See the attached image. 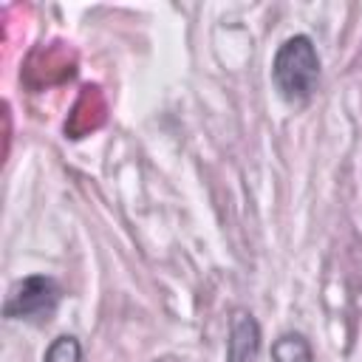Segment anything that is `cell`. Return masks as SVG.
I'll return each instance as SVG.
<instances>
[{
    "label": "cell",
    "mask_w": 362,
    "mask_h": 362,
    "mask_svg": "<svg viewBox=\"0 0 362 362\" xmlns=\"http://www.w3.org/2000/svg\"><path fill=\"white\" fill-rule=\"evenodd\" d=\"M272 362H314V351L303 334H283L272 345Z\"/></svg>",
    "instance_id": "4"
},
{
    "label": "cell",
    "mask_w": 362,
    "mask_h": 362,
    "mask_svg": "<svg viewBox=\"0 0 362 362\" xmlns=\"http://www.w3.org/2000/svg\"><path fill=\"white\" fill-rule=\"evenodd\" d=\"M42 362H82V348H79V339L76 337H57L48 351H45V359Z\"/></svg>",
    "instance_id": "5"
},
{
    "label": "cell",
    "mask_w": 362,
    "mask_h": 362,
    "mask_svg": "<svg viewBox=\"0 0 362 362\" xmlns=\"http://www.w3.org/2000/svg\"><path fill=\"white\" fill-rule=\"evenodd\" d=\"M59 297L62 291L57 280L45 274H31L11 288L3 311L8 320H48L57 311Z\"/></svg>",
    "instance_id": "2"
},
{
    "label": "cell",
    "mask_w": 362,
    "mask_h": 362,
    "mask_svg": "<svg viewBox=\"0 0 362 362\" xmlns=\"http://www.w3.org/2000/svg\"><path fill=\"white\" fill-rule=\"evenodd\" d=\"M260 351V325L249 311H235L229 322L226 359L229 362H255Z\"/></svg>",
    "instance_id": "3"
},
{
    "label": "cell",
    "mask_w": 362,
    "mask_h": 362,
    "mask_svg": "<svg viewBox=\"0 0 362 362\" xmlns=\"http://www.w3.org/2000/svg\"><path fill=\"white\" fill-rule=\"evenodd\" d=\"M272 76H274V85L283 93V99H288V102L311 99V93L317 90V82H320V57H317L311 37H305V34L288 37L274 54Z\"/></svg>",
    "instance_id": "1"
}]
</instances>
